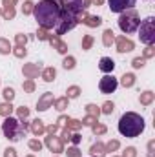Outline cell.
Returning <instances> with one entry per match:
<instances>
[{
    "label": "cell",
    "mask_w": 155,
    "mask_h": 157,
    "mask_svg": "<svg viewBox=\"0 0 155 157\" xmlns=\"http://www.w3.org/2000/svg\"><path fill=\"white\" fill-rule=\"evenodd\" d=\"M60 15H62V9L57 0H39V4H35L33 7V17L39 28L47 31L55 29V26L60 20Z\"/></svg>",
    "instance_id": "1"
},
{
    "label": "cell",
    "mask_w": 155,
    "mask_h": 157,
    "mask_svg": "<svg viewBox=\"0 0 155 157\" xmlns=\"http://www.w3.org/2000/svg\"><path fill=\"white\" fill-rule=\"evenodd\" d=\"M117 128H119V133H120L122 137L135 139V137H139V135L144 132L146 121H144L142 115H139V113H135V112H126V113L120 115Z\"/></svg>",
    "instance_id": "2"
},
{
    "label": "cell",
    "mask_w": 155,
    "mask_h": 157,
    "mask_svg": "<svg viewBox=\"0 0 155 157\" xmlns=\"http://www.w3.org/2000/svg\"><path fill=\"white\" fill-rule=\"evenodd\" d=\"M2 133H4V137H6L7 141L18 143V141H22V139L26 137L28 132L24 130L20 119L9 115V117H4V122H2Z\"/></svg>",
    "instance_id": "3"
},
{
    "label": "cell",
    "mask_w": 155,
    "mask_h": 157,
    "mask_svg": "<svg viewBox=\"0 0 155 157\" xmlns=\"http://www.w3.org/2000/svg\"><path fill=\"white\" fill-rule=\"evenodd\" d=\"M117 24H119V29H120L124 35H131V33H135L137 28H139V24H141L139 11H137V9H128V11L120 13Z\"/></svg>",
    "instance_id": "4"
},
{
    "label": "cell",
    "mask_w": 155,
    "mask_h": 157,
    "mask_svg": "<svg viewBox=\"0 0 155 157\" xmlns=\"http://www.w3.org/2000/svg\"><path fill=\"white\" fill-rule=\"evenodd\" d=\"M139 39L146 46H153L155 44V17H146L144 20H141L139 28Z\"/></svg>",
    "instance_id": "5"
},
{
    "label": "cell",
    "mask_w": 155,
    "mask_h": 157,
    "mask_svg": "<svg viewBox=\"0 0 155 157\" xmlns=\"http://www.w3.org/2000/svg\"><path fill=\"white\" fill-rule=\"evenodd\" d=\"M78 24H80V18H78L77 15L68 13V11H62L60 20H59V24L55 26V35H57V37H62V35H66L68 31L75 29Z\"/></svg>",
    "instance_id": "6"
},
{
    "label": "cell",
    "mask_w": 155,
    "mask_h": 157,
    "mask_svg": "<svg viewBox=\"0 0 155 157\" xmlns=\"http://www.w3.org/2000/svg\"><path fill=\"white\" fill-rule=\"evenodd\" d=\"M60 9L62 11H68V13H73L80 18L82 11H86L89 6H91V0H60Z\"/></svg>",
    "instance_id": "7"
},
{
    "label": "cell",
    "mask_w": 155,
    "mask_h": 157,
    "mask_svg": "<svg viewBox=\"0 0 155 157\" xmlns=\"http://www.w3.org/2000/svg\"><path fill=\"white\" fill-rule=\"evenodd\" d=\"M44 146H46L49 152H53V155H60V154L66 150V148H64V143H62V139H60V135H57V133L46 135Z\"/></svg>",
    "instance_id": "8"
},
{
    "label": "cell",
    "mask_w": 155,
    "mask_h": 157,
    "mask_svg": "<svg viewBox=\"0 0 155 157\" xmlns=\"http://www.w3.org/2000/svg\"><path fill=\"white\" fill-rule=\"evenodd\" d=\"M117 88H119V78L113 77V73H108V75H104V77L99 80V90H100V93H104V95L113 93Z\"/></svg>",
    "instance_id": "9"
},
{
    "label": "cell",
    "mask_w": 155,
    "mask_h": 157,
    "mask_svg": "<svg viewBox=\"0 0 155 157\" xmlns=\"http://www.w3.org/2000/svg\"><path fill=\"white\" fill-rule=\"evenodd\" d=\"M135 2L137 0H108V6L112 9V13H124L128 9H133L135 7Z\"/></svg>",
    "instance_id": "10"
},
{
    "label": "cell",
    "mask_w": 155,
    "mask_h": 157,
    "mask_svg": "<svg viewBox=\"0 0 155 157\" xmlns=\"http://www.w3.org/2000/svg\"><path fill=\"white\" fill-rule=\"evenodd\" d=\"M115 48L119 53H130V51H133L135 49V42L131 39H128L126 35H119V37H115Z\"/></svg>",
    "instance_id": "11"
},
{
    "label": "cell",
    "mask_w": 155,
    "mask_h": 157,
    "mask_svg": "<svg viewBox=\"0 0 155 157\" xmlns=\"http://www.w3.org/2000/svg\"><path fill=\"white\" fill-rule=\"evenodd\" d=\"M40 71H42V62H26L24 66H22V75L24 78H35L40 75Z\"/></svg>",
    "instance_id": "12"
},
{
    "label": "cell",
    "mask_w": 155,
    "mask_h": 157,
    "mask_svg": "<svg viewBox=\"0 0 155 157\" xmlns=\"http://www.w3.org/2000/svg\"><path fill=\"white\" fill-rule=\"evenodd\" d=\"M53 101H55V97H53L51 91L42 93L39 97V101H37V112H47V110L53 106Z\"/></svg>",
    "instance_id": "13"
},
{
    "label": "cell",
    "mask_w": 155,
    "mask_h": 157,
    "mask_svg": "<svg viewBox=\"0 0 155 157\" xmlns=\"http://www.w3.org/2000/svg\"><path fill=\"white\" fill-rule=\"evenodd\" d=\"M80 24H84V26H88V28H99V26L102 24V18H100L99 15H89L88 11H82V15H80Z\"/></svg>",
    "instance_id": "14"
},
{
    "label": "cell",
    "mask_w": 155,
    "mask_h": 157,
    "mask_svg": "<svg viewBox=\"0 0 155 157\" xmlns=\"http://www.w3.org/2000/svg\"><path fill=\"white\" fill-rule=\"evenodd\" d=\"M47 42L51 44V48H53L57 53H60V55H68V44L60 39V37H57V35L51 33V37L47 39Z\"/></svg>",
    "instance_id": "15"
},
{
    "label": "cell",
    "mask_w": 155,
    "mask_h": 157,
    "mask_svg": "<svg viewBox=\"0 0 155 157\" xmlns=\"http://www.w3.org/2000/svg\"><path fill=\"white\" fill-rule=\"evenodd\" d=\"M29 132L35 135V137H42V135H46V124H44V121L42 119H33L31 122H29Z\"/></svg>",
    "instance_id": "16"
},
{
    "label": "cell",
    "mask_w": 155,
    "mask_h": 157,
    "mask_svg": "<svg viewBox=\"0 0 155 157\" xmlns=\"http://www.w3.org/2000/svg\"><path fill=\"white\" fill-rule=\"evenodd\" d=\"M99 70L102 71V73H113V70H115V60L112 59V57H102L100 60H99Z\"/></svg>",
    "instance_id": "17"
},
{
    "label": "cell",
    "mask_w": 155,
    "mask_h": 157,
    "mask_svg": "<svg viewBox=\"0 0 155 157\" xmlns=\"http://www.w3.org/2000/svg\"><path fill=\"white\" fill-rule=\"evenodd\" d=\"M89 155L91 157H106V144L102 143V141H97V143H93L91 146H89Z\"/></svg>",
    "instance_id": "18"
},
{
    "label": "cell",
    "mask_w": 155,
    "mask_h": 157,
    "mask_svg": "<svg viewBox=\"0 0 155 157\" xmlns=\"http://www.w3.org/2000/svg\"><path fill=\"white\" fill-rule=\"evenodd\" d=\"M135 82H137V77H135V73H124L122 77L119 78V84L122 86V88H133L135 86Z\"/></svg>",
    "instance_id": "19"
},
{
    "label": "cell",
    "mask_w": 155,
    "mask_h": 157,
    "mask_svg": "<svg viewBox=\"0 0 155 157\" xmlns=\"http://www.w3.org/2000/svg\"><path fill=\"white\" fill-rule=\"evenodd\" d=\"M155 101V93L152 90H146V91H142L141 95H139V102H141V106H152Z\"/></svg>",
    "instance_id": "20"
},
{
    "label": "cell",
    "mask_w": 155,
    "mask_h": 157,
    "mask_svg": "<svg viewBox=\"0 0 155 157\" xmlns=\"http://www.w3.org/2000/svg\"><path fill=\"white\" fill-rule=\"evenodd\" d=\"M40 77H42V80H44V82H53V80H55V77H57V68H53V66L42 68Z\"/></svg>",
    "instance_id": "21"
},
{
    "label": "cell",
    "mask_w": 155,
    "mask_h": 157,
    "mask_svg": "<svg viewBox=\"0 0 155 157\" xmlns=\"http://www.w3.org/2000/svg\"><path fill=\"white\" fill-rule=\"evenodd\" d=\"M68 106H70V99L64 95V97H57L55 101H53V108L57 110V112H64V110H68Z\"/></svg>",
    "instance_id": "22"
},
{
    "label": "cell",
    "mask_w": 155,
    "mask_h": 157,
    "mask_svg": "<svg viewBox=\"0 0 155 157\" xmlns=\"http://www.w3.org/2000/svg\"><path fill=\"white\" fill-rule=\"evenodd\" d=\"M113 42H115V33H113V29H112V28L104 29V31H102V46H104V48H112Z\"/></svg>",
    "instance_id": "23"
},
{
    "label": "cell",
    "mask_w": 155,
    "mask_h": 157,
    "mask_svg": "<svg viewBox=\"0 0 155 157\" xmlns=\"http://www.w3.org/2000/svg\"><path fill=\"white\" fill-rule=\"evenodd\" d=\"M13 110H15L13 102H7V101L0 102V117H9L13 113Z\"/></svg>",
    "instance_id": "24"
},
{
    "label": "cell",
    "mask_w": 155,
    "mask_h": 157,
    "mask_svg": "<svg viewBox=\"0 0 155 157\" xmlns=\"http://www.w3.org/2000/svg\"><path fill=\"white\" fill-rule=\"evenodd\" d=\"M80 93H82V90H80V86H77V84H71V86H68V90H66V97H68L70 101H71V99H78Z\"/></svg>",
    "instance_id": "25"
},
{
    "label": "cell",
    "mask_w": 155,
    "mask_h": 157,
    "mask_svg": "<svg viewBox=\"0 0 155 157\" xmlns=\"http://www.w3.org/2000/svg\"><path fill=\"white\" fill-rule=\"evenodd\" d=\"M68 130H71V132H78V130H82V122L78 121V119H73V117H68L66 121V124H64Z\"/></svg>",
    "instance_id": "26"
},
{
    "label": "cell",
    "mask_w": 155,
    "mask_h": 157,
    "mask_svg": "<svg viewBox=\"0 0 155 157\" xmlns=\"http://www.w3.org/2000/svg\"><path fill=\"white\" fill-rule=\"evenodd\" d=\"M2 17L6 20H13L17 17V9L13 6H2Z\"/></svg>",
    "instance_id": "27"
},
{
    "label": "cell",
    "mask_w": 155,
    "mask_h": 157,
    "mask_svg": "<svg viewBox=\"0 0 155 157\" xmlns=\"http://www.w3.org/2000/svg\"><path fill=\"white\" fill-rule=\"evenodd\" d=\"M77 66V59L73 55H64V60H62V68L64 70H75Z\"/></svg>",
    "instance_id": "28"
},
{
    "label": "cell",
    "mask_w": 155,
    "mask_h": 157,
    "mask_svg": "<svg viewBox=\"0 0 155 157\" xmlns=\"http://www.w3.org/2000/svg\"><path fill=\"white\" fill-rule=\"evenodd\" d=\"M91 132H93V135H97V137H100V135H104V133L108 132V126L97 121V122H95V124L91 126Z\"/></svg>",
    "instance_id": "29"
},
{
    "label": "cell",
    "mask_w": 155,
    "mask_h": 157,
    "mask_svg": "<svg viewBox=\"0 0 155 157\" xmlns=\"http://www.w3.org/2000/svg\"><path fill=\"white\" fill-rule=\"evenodd\" d=\"M11 49H13L11 42L7 39H4V37H0V55H9Z\"/></svg>",
    "instance_id": "30"
},
{
    "label": "cell",
    "mask_w": 155,
    "mask_h": 157,
    "mask_svg": "<svg viewBox=\"0 0 155 157\" xmlns=\"http://www.w3.org/2000/svg\"><path fill=\"white\" fill-rule=\"evenodd\" d=\"M86 115H93V117L99 119L100 115V106H97V104H93V102H89V104H86Z\"/></svg>",
    "instance_id": "31"
},
{
    "label": "cell",
    "mask_w": 155,
    "mask_h": 157,
    "mask_svg": "<svg viewBox=\"0 0 155 157\" xmlns=\"http://www.w3.org/2000/svg\"><path fill=\"white\" fill-rule=\"evenodd\" d=\"M93 44H95V39H93V35H84L82 37V51H89L91 48H93Z\"/></svg>",
    "instance_id": "32"
},
{
    "label": "cell",
    "mask_w": 155,
    "mask_h": 157,
    "mask_svg": "<svg viewBox=\"0 0 155 157\" xmlns=\"http://www.w3.org/2000/svg\"><path fill=\"white\" fill-rule=\"evenodd\" d=\"M106 144V154H112V152H117L119 148H120V141L119 139H110L108 143H104Z\"/></svg>",
    "instance_id": "33"
},
{
    "label": "cell",
    "mask_w": 155,
    "mask_h": 157,
    "mask_svg": "<svg viewBox=\"0 0 155 157\" xmlns=\"http://www.w3.org/2000/svg\"><path fill=\"white\" fill-rule=\"evenodd\" d=\"M22 88H24V91H26V93H33V91L37 90V84H35V80H33V78H26V80L22 82Z\"/></svg>",
    "instance_id": "34"
},
{
    "label": "cell",
    "mask_w": 155,
    "mask_h": 157,
    "mask_svg": "<svg viewBox=\"0 0 155 157\" xmlns=\"http://www.w3.org/2000/svg\"><path fill=\"white\" fill-rule=\"evenodd\" d=\"M11 53H13L17 59H24V57L28 55V49H26V46H15V48L11 49Z\"/></svg>",
    "instance_id": "35"
},
{
    "label": "cell",
    "mask_w": 155,
    "mask_h": 157,
    "mask_svg": "<svg viewBox=\"0 0 155 157\" xmlns=\"http://www.w3.org/2000/svg\"><path fill=\"white\" fill-rule=\"evenodd\" d=\"M2 97H4V101H7V102H13V99H15V90H13L11 86L4 88V90H2Z\"/></svg>",
    "instance_id": "36"
},
{
    "label": "cell",
    "mask_w": 155,
    "mask_h": 157,
    "mask_svg": "<svg viewBox=\"0 0 155 157\" xmlns=\"http://www.w3.org/2000/svg\"><path fill=\"white\" fill-rule=\"evenodd\" d=\"M113 110H115V104H113L112 101H106V102L100 106V113H104V115H112Z\"/></svg>",
    "instance_id": "37"
},
{
    "label": "cell",
    "mask_w": 155,
    "mask_h": 157,
    "mask_svg": "<svg viewBox=\"0 0 155 157\" xmlns=\"http://www.w3.org/2000/svg\"><path fill=\"white\" fill-rule=\"evenodd\" d=\"M28 148H29L31 152H40V150L44 148V144L40 143L39 139H29V141H28Z\"/></svg>",
    "instance_id": "38"
},
{
    "label": "cell",
    "mask_w": 155,
    "mask_h": 157,
    "mask_svg": "<svg viewBox=\"0 0 155 157\" xmlns=\"http://www.w3.org/2000/svg\"><path fill=\"white\" fill-rule=\"evenodd\" d=\"M144 66H146V59H142V57H135L131 60V68L133 70H142Z\"/></svg>",
    "instance_id": "39"
},
{
    "label": "cell",
    "mask_w": 155,
    "mask_h": 157,
    "mask_svg": "<svg viewBox=\"0 0 155 157\" xmlns=\"http://www.w3.org/2000/svg\"><path fill=\"white\" fill-rule=\"evenodd\" d=\"M33 7L35 4L31 0H24V6H22V15H33Z\"/></svg>",
    "instance_id": "40"
},
{
    "label": "cell",
    "mask_w": 155,
    "mask_h": 157,
    "mask_svg": "<svg viewBox=\"0 0 155 157\" xmlns=\"http://www.w3.org/2000/svg\"><path fill=\"white\" fill-rule=\"evenodd\" d=\"M141 57L146 59V60H148V59H153L155 57V46H146V48L142 49V55H141Z\"/></svg>",
    "instance_id": "41"
},
{
    "label": "cell",
    "mask_w": 155,
    "mask_h": 157,
    "mask_svg": "<svg viewBox=\"0 0 155 157\" xmlns=\"http://www.w3.org/2000/svg\"><path fill=\"white\" fill-rule=\"evenodd\" d=\"M28 40H29L28 35H24V33H17V35H15V46H26Z\"/></svg>",
    "instance_id": "42"
},
{
    "label": "cell",
    "mask_w": 155,
    "mask_h": 157,
    "mask_svg": "<svg viewBox=\"0 0 155 157\" xmlns=\"http://www.w3.org/2000/svg\"><path fill=\"white\" fill-rule=\"evenodd\" d=\"M70 137H71V130H68L66 126H60V139H62L64 144L70 143Z\"/></svg>",
    "instance_id": "43"
},
{
    "label": "cell",
    "mask_w": 155,
    "mask_h": 157,
    "mask_svg": "<svg viewBox=\"0 0 155 157\" xmlns=\"http://www.w3.org/2000/svg\"><path fill=\"white\" fill-rule=\"evenodd\" d=\"M17 110V119H28L29 117V108L28 106H18V108H15Z\"/></svg>",
    "instance_id": "44"
},
{
    "label": "cell",
    "mask_w": 155,
    "mask_h": 157,
    "mask_svg": "<svg viewBox=\"0 0 155 157\" xmlns=\"http://www.w3.org/2000/svg\"><path fill=\"white\" fill-rule=\"evenodd\" d=\"M68 157H82V152L78 150V146H70L68 150H64Z\"/></svg>",
    "instance_id": "45"
},
{
    "label": "cell",
    "mask_w": 155,
    "mask_h": 157,
    "mask_svg": "<svg viewBox=\"0 0 155 157\" xmlns=\"http://www.w3.org/2000/svg\"><path fill=\"white\" fill-rule=\"evenodd\" d=\"M97 121H99V119L93 117V115H86V117L82 119L80 122H82V126H88V128H91V126H93V124H95Z\"/></svg>",
    "instance_id": "46"
},
{
    "label": "cell",
    "mask_w": 155,
    "mask_h": 157,
    "mask_svg": "<svg viewBox=\"0 0 155 157\" xmlns=\"http://www.w3.org/2000/svg\"><path fill=\"white\" fill-rule=\"evenodd\" d=\"M120 157H137V148L135 146H126V150L122 152Z\"/></svg>",
    "instance_id": "47"
},
{
    "label": "cell",
    "mask_w": 155,
    "mask_h": 157,
    "mask_svg": "<svg viewBox=\"0 0 155 157\" xmlns=\"http://www.w3.org/2000/svg\"><path fill=\"white\" fill-rule=\"evenodd\" d=\"M82 141V135L78 132H71V137H70V143H73V146H78Z\"/></svg>",
    "instance_id": "48"
},
{
    "label": "cell",
    "mask_w": 155,
    "mask_h": 157,
    "mask_svg": "<svg viewBox=\"0 0 155 157\" xmlns=\"http://www.w3.org/2000/svg\"><path fill=\"white\" fill-rule=\"evenodd\" d=\"M51 37V33L47 31V29H42V28H39V31H37V39L39 40H47Z\"/></svg>",
    "instance_id": "49"
},
{
    "label": "cell",
    "mask_w": 155,
    "mask_h": 157,
    "mask_svg": "<svg viewBox=\"0 0 155 157\" xmlns=\"http://www.w3.org/2000/svg\"><path fill=\"white\" fill-rule=\"evenodd\" d=\"M60 130V126L57 124V122H53V124H49V126H46V133L47 135H51V133H57Z\"/></svg>",
    "instance_id": "50"
},
{
    "label": "cell",
    "mask_w": 155,
    "mask_h": 157,
    "mask_svg": "<svg viewBox=\"0 0 155 157\" xmlns=\"http://www.w3.org/2000/svg\"><path fill=\"white\" fill-rule=\"evenodd\" d=\"M146 148H148V157H155V139L148 141Z\"/></svg>",
    "instance_id": "51"
},
{
    "label": "cell",
    "mask_w": 155,
    "mask_h": 157,
    "mask_svg": "<svg viewBox=\"0 0 155 157\" xmlns=\"http://www.w3.org/2000/svg\"><path fill=\"white\" fill-rule=\"evenodd\" d=\"M4 157H18V154H17V150H15L13 146H7V148L4 150Z\"/></svg>",
    "instance_id": "52"
},
{
    "label": "cell",
    "mask_w": 155,
    "mask_h": 157,
    "mask_svg": "<svg viewBox=\"0 0 155 157\" xmlns=\"http://www.w3.org/2000/svg\"><path fill=\"white\" fill-rule=\"evenodd\" d=\"M66 121H68V115H60V117L57 119V124H59V126H64Z\"/></svg>",
    "instance_id": "53"
},
{
    "label": "cell",
    "mask_w": 155,
    "mask_h": 157,
    "mask_svg": "<svg viewBox=\"0 0 155 157\" xmlns=\"http://www.w3.org/2000/svg\"><path fill=\"white\" fill-rule=\"evenodd\" d=\"M17 2H18V0H2V6H13V7H15Z\"/></svg>",
    "instance_id": "54"
},
{
    "label": "cell",
    "mask_w": 155,
    "mask_h": 157,
    "mask_svg": "<svg viewBox=\"0 0 155 157\" xmlns=\"http://www.w3.org/2000/svg\"><path fill=\"white\" fill-rule=\"evenodd\" d=\"M104 0H91V6H102Z\"/></svg>",
    "instance_id": "55"
},
{
    "label": "cell",
    "mask_w": 155,
    "mask_h": 157,
    "mask_svg": "<svg viewBox=\"0 0 155 157\" xmlns=\"http://www.w3.org/2000/svg\"><path fill=\"white\" fill-rule=\"evenodd\" d=\"M26 157H35V155H33V154H29V155H26Z\"/></svg>",
    "instance_id": "56"
},
{
    "label": "cell",
    "mask_w": 155,
    "mask_h": 157,
    "mask_svg": "<svg viewBox=\"0 0 155 157\" xmlns=\"http://www.w3.org/2000/svg\"><path fill=\"white\" fill-rule=\"evenodd\" d=\"M0 17H2V6H0Z\"/></svg>",
    "instance_id": "57"
},
{
    "label": "cell",
    "mask_w": 155,
    "mask_h": 157,
    "mask_svg": "<svg viewBox=\"0 0 155 157\" xmlns=\"http://www.w3.org/2000/svg\"><path fill=\"white\" fill-rule=\"evenodd\" d=\"M113 157H120V155H113Z\"/></svg>",
    "instance_id": "58"
},
{
    "label": "cell",
    "mask_w": 155,
    "mask_h": 157,
    "mask_svg": "<svg viewBox=\"0 0 155 157\" xmlns=\"http://www.w3.org/2000/svg\"><path fill=\"white\" fill-rule=\"evenodd\" d=\"M53 157H59V155H53Z\"/></svg>",
    "instance_id": "59"
},
{
    "label": "cell",
    "mask_w": 155,
    "mask_h": 157,
    "mask_svg": "<svg viewBox=\"0 0 155 157\" xmlns=\"http://www.w3.org/2000/svg\"><path fill=\"white\" fill-rule=\"evenodd\" d=\"M57 2H60V0H57Z\"/></svg>",
    "instance_id": "60"
}]
</instances>
